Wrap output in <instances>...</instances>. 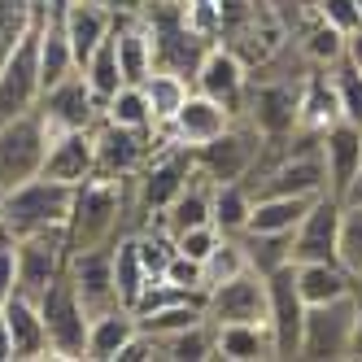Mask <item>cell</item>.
Here are the masks:
<instances>
[{"mask_svg": "<svg viewBox=\"0 0 362 362\" xmlns=\"http://www.w3.org/2000/svg\"><path fill=\"white\" fill-rule=\"evenodd\" d=\"M74 184H62V179H48V175H35L27 184H18L13 192L0 197V227L9 236H31V231H53V227H66L70 223V210H74Z\"/></svg>", "mask_w": 362, "mask_h": 362, "instance_id": "obj_1", "label": "cell"}, {"mask_svg": "<svg viewBox=\"0 0 362 362\" xmlns=\"http://www.w3.org/2000/svg\"><path fill=\"white\" fill-rule=\"evenodd\" d=\"M48 144H53V127L44 122L40 110H27L9 122H0V197L44 170Z\"/></svg>", "mask_w": 362, "mask_h": 362, "instance_id": "obj_2", "label": "cell"}, {"mask_svg": "<svg viewBox=\"0 0 362 362\" xmlns=\"http://www.w3.org/2000/svg\"><path fill=\"white\" fill-rule=\"evenodd\" d=\"M40 315H44V332H48V354L53 358H88L92 319H88L79 288L70 279V267L48 284V293L40 297Z\"/></svg>", "mask_w": 362, "mask_h": 362, "instance_id": "obj_3", "label": "cell"}, {"mask_svg": "<svg viewBox=\"0 0 362 362\" xmlns=\"http://www.w3.org/2000/svg\"><path fill=\"white\" fill-rule=\"evenodd\" d=\"M262 144H267V136L257 132L249 118H231V127L223 136H214L210 144L192 148L197 153V170H205L214 184H240V179L257 166Z\"/></svg>", "mask_w": 362, "mask_h": 362, "instance_id": "obj_4", "label": "cell"}, {"mask_svg": "<svg viewBox=\"0 0 362 362\" xmlns=\"http://www.w3.org/2000/svg\"><path fill=\"white\" fill-rule=\"evenodd\" d=\"M301 83L297 79H249L240 118H249L267 140L293 136L301 127Z\"/></svg>", "mask_w": 362, "mask_h": 362, "instance_id": "obj_5", "label": "cell"}, {"mask_svg": "<svg viewBox=\"0 0 362 362\" xmlns=\"http://www.w3.org/2000/svg\"><path fill=\"white\" fill-rule=\"evenodd\" d=\"M354 323H358V297L354 293L336 297V301L305 305V327H301V354L297 358H349Z\"/></svg>", "mask_w": 362, "mask_h": 362, "instance_id": "obj_6", "label": "cell"}, {"mask_svg": "<svg viewBox=\"0 0 362 362\" xmlns=\"http://www.w3.org/2000/svg\"><path fill=\"white\" fill-rule=\"evenodd\" d=\"M40 92H44V83H40V13H35L27 35L9 53V62L0 66V122L35 110Z\"/></svg>", "mask_w": 362, "mask_h": 362, "instance_id": "obj_7", "label": "cell"}, {"mask_svg": "<svg viewBox=\"0 0 362 362\" xmlns=\"http://www.w3.org/2000/svg\"><path fill=\"white\" fill-rule=\"evenodd\" d=\"M18 293L40 301L48 293L66 267H70V249H66V227L53 231H31V236H18Z\"/></svg>", "mask_w": 362, "mask_h": 362, "instance_id": "obj_8", "label": "cell"}, {"mask_svg": "<svg viewBox=\"0 0 362 362\" xmlns=\"http://www.w3.org/2000/svg\"><path fill=\"white\" fill-rule=\"evenodd\" d=\"M197 170V153L188 144H175L170 153H153L144 170L136 175V218L144 214H162L166 205L179 197V188L188 184V175Z\"/></svg>", "mask_w": 362, "mask_h": 362, "instance_id": "obj_9", "label": "cell"}, {"mask_svg": "<svg viewBox=\"0 0 362 362\" xmlns=\"http://www.w3.org/2000/svg\"><path fill=\"white\" fill-rule=\"evenodd\" d=\"M267 297H271L267 327H271V341H275V358H297L301 354V327H305V297L297 288V262L267 275Z\"/></svg>", "mask_w": 362, "mask_h": 362, "instance_id": "obj_10", "label": "cell"}, {"mask_svg": "<svg viewBox=\"0 0 362 362\" xmlns=\"http://www.w3.org/2000/svg\"><path fill=\"white\" fill-rule=\"evenodd\" d=\"M271 315V297H267V279L257 271H240L223 284H214L205 297V319L214 327L223 323H267Z\"/></svg>", "mask_w": 362, "mask_h": 362, "instance_id": "obj_11", "label": "cell"}, {"mask_svg": "<svg viewBox=\"0 0 362 362\" xmlns=\"http://www.w3.org/2000/svg\"><path fill=\"white\" fill-rule=\"evenodd\" d=\"M153 132H158V127H153ZM153 132H140V127H118L110 118H100L92 127V140H96V175H105V179L140 175L144 162L153 158Z\"/></svg>", "mask_w": 362, "mask_h": 362, "instance_id": "obj_12", "label": "cell"}, {"mask_svg": "<svg viewBox=\"0 0 362 362\" xmlns=\"http://www.w3.org/2000/svg\"><path fill=\"white\" fill-rule=\"evenodd\" d=\"M35 110L44 114L48 127H53V136L57 132H83V127L100 122V105H96V96H92V88L83 79V70H74V74H66L62 83L44 88Z\"/></svg>", "mask_w": 362, "mask_h": 362, "instance_id": "obj_13", "label": "cell"}, {"mask_svg": "<svg viewBox=\"0 0 362 362\" xmlns=\"http://www.w3.org/2000/svg\"><path fill=\"white\" fill-rule=\"evenodd\" d=\"M70 279H74V288H79V301L88 310V319L122 305L118 288H114V245H96V249H83V253H70Z\"/></svg>", "mask_w": 362, "mask_h": 362, "instance_id": "obj_14", "label": "cell"}, {"mask_svg": "<svg viewBox=\"0 0 362 362\" xmlns=\"http://www.w3.org/2000/svg\"><path fill=\"white\" fill-rule=\"evenodd\" d=\"M192 88H197L201 96L218 100L223 110H231V118H240V110H245V88H249V66L231 53V48L214 44L210 53H205V62H201V70H197Z\"/></svg>", "mask_w": 362, "mask_h": 362, "instance_id": "obj_15", "label": "cell"}, {"mask_svg": "<svg viewBox=\"0 0 362 362\" xmlns=\"http://www.w3.org/2000/svg\"><path fill=\"white\" fill-rule=\"evenodd\" d=\"M336 231H341V201L323 192L293 231V262H341L336 257Z\"/></svg>", "mask_w": 362, "mask_h": 362, "instance_id": "obj_16", "label": "cell"}, {"mask_svg": "<svg viewBox=\"0 0 362 362\" xmlns=\"http://www.w3.org/2000/svg\"><path fill=\"white\" fill-rule=\"evenodd\" d=\"M231 127V110H223L218 100L210 96H201L197 88L188 92V100L175 110V118L166 122V136L175 144H188V148H201V144H210L214 136H223Z\"/></svg>", "mask_w": 362, "mask_h": 362, "instance_id": "obj_17", "label": "cell"}, {"mask_svg": "<svg viewBox=\"0 0 362 362\" xmlns=\"http://www.w3.org/2000/svg\"><path fill=\"white\" fill-rule=\"evenodd\" d=\"M323 166H327V192L341 201L345 188L354 184V175L362 170V127L336 118L323 127Z\"/></svg>", "mask_w": 362, "mask_h": 362, "instance_id": "obj_18", "label": "cell"}, {"mask_svg": "<svg viewBox=\"0 0 362 362\" xmlns=\"http://www.w3.org/2000/svg\"><path fill=\"white\" fill-rule=\"evenodd\" d=\"M48 179H62V184H88L96 175V140H92V127L83 132H57L53 144H48V158H44V170Z\"/></svg>", "mask_w": 362, "mask_h": 362, "instance_id": "obj_19", "label": "cell"}, {"mask_svg": "<svg viewBox=\"0 0 362 362\" xmlns=\"http://www.w3.org/2000/svg\"><path fill=\"white\" fill-rule=\"evenodd\" d=\"M66 35L74 48V62H88L100 40L114 35V9L105 0H66Z\"/></svg>", "mask_w": 362, "mask_h": 362, "instance_id": "obj_20", "label": "cell"}, {"mask_svg": "<svg viewBox=\"0 0 362 362\" xmlns=\"http://www.w3.org/2000/svg\"><path fill=\"white\" fill-rule=\"evenodd\" d=\"M9 323V341H13V358H44L48 354V332H44V315H40V301L13 293L9 305L0 310Z\"/></svg>", "mask_w": 362, "mask_h": 362, "instance_id": "obj_21", "label": "cell"}, {"mask_svg": "<svg viewBox=\"0 0 362 362\" xmlns=\"http://www.w3.org/2000/svg\"><path fill=\"white\" fill-rule=\"evenodd\" d=\"M214 358H231V362L275 358L271 327L267 323H223V327H214Z\"/></svg>", "mask_w": 362, "mask_h": 362, "instance_id": "obj_22", "label": "cell"}, {"mask_svg": "<svg viewBox=\"0 0 362 362\" xmlns=\"http://www.w3.org/2000/svg\"><path fill=\"white\" fill-rule=\"evenodd\" d=\"M236 245L245 249V262L257 275H275L293 262V231H236Z\"/></svg>", "mask_w": 362, "mask_h": 362, "instance_id": "obj_23", "label": "cell"}, {"mask_svg": "<svg viewBox=\"0 0 362 362\" xmlns=\"http://www.w3.org/2000/svg\"><path fill=\"white\" fill-rule=\"evenodd\" d=\"M136 332H140L136 310H127V305H114L105 315H96L92 332H88V358H118L122 345L132 341Z\"/></svg>", "mask_w": 362, "mask_h": 362, "instance_id": "obj_24", "label": "cell"}, {"mask_svg": "<svg viewBox=\"0 0 362 362\" xmlns=\"http://www.w3.org/2000/svg\"><path fill=\"white\" fill-rule=\"evenodd\" d=\"M297 288L305 305H319V301H336L354 293V275L341 262H297Z\"/></svg>", "mask_w": 362, "mask_h": 362, "instance_id": "obj_25", "label": "cell"}, {"mask_svg": "<svg viewBox=\"0 0 362 362\" xmlns=\"http://www.w3.org/2000/svg\"><path fill=\"white\" fill-rule=\"evenodd\" d=\"M319 197H323V192H319ZM319 197H257L245 231H297V223L305 218V210H310Z\"/></svg>", "mask_w": 362, "mask_h": 362, "instance_id": "obj_26", "label": "cell"}, {"mask_svg": "<svg viewBox=\"0 0 362 362\" xmlns=\"http://www.w3.org/2000/svg\"><path fill=\"white\" fill-rule=\"evenodd\" d=\"M148 284V271H144V257H140V240L136 231H127V236L114 240V288H118V301L132 310L136 297L144 293Z\"/></svg>", "mask_w": 362, "mask_h": 362, "instance_id": "obj_27", "label": "cell"}, {"mask_svg": "<svg viewBox=\"0 0 362 362\" xmlns=\"http://www.w3.org/2000/svg\"><path fill=\"white\" fill-rule=\"evenodd\" d=\"M79 70H83V79H88V88H92V96H96V105L105 110L110 100L118 96V88H122V70H118V44H114V35L100 40L96 53H92Z\"/></svg>", "mask_w": 362, "mask_h": 362, "instance_id": "obj_28", "label": "cell"}, {"mask_svg": "<svg viewBox=\"0 0 362 362\" xmlns=\"http://www.w3.org/2000/svg\"><path fill=\"white\" fill-rule=\"evenodd\" d=\"M144 336H153V341H166V336L175 332H184L192 323H205V301H170L162 310H153V315H140L136 319ZM162 354V349H158Z\"/></svg>", "mask_w": 362, "mask_h": 362, "instance_id": "obj_29", "label": "cell"}, {"mask_svg": "<svg viewBox=\"0 0 362 362\" xmlns=\"http://www.w3.org/2000/svg\"><path fill=\"white\" fill-rule=\"evenodd\" d=\"M249 214H253V192L245 184H214V227L223 236L245 231Z\"/></svg>", "mask_w": 362, "mask_h": 362, "instance_id": "obj_30", "label": "cell"}, {"mask_svg": "<svg viewBox=\"0 0 362 362\" xmlns=\"http://www.w3.org/2000/svg\"><path fill=\"white\" fill-rule=\"evenodd\" d=\"M192 83L188 79H179V74H166V70H153L148 79H144V96H148V105H153V118H158V127H166L175 118V110L188 100Z\"/></svg>", "mask_w": 362, "mask_h": 362, "instance_id": "obj_31", "label": "cell"}, {"mask_svg": "<svg viewBox=\"0 0 362 362\" xmlns=\"http://www.w3.org/2000/svg\"><path fill=\"white\" fill-rule=\"evenodd\" d=\"M158 349H162V358H170V362H201V358H214V327H210V319H205V323H192V327H184V332L166 336V341H158Z\"/></svg>", "mask_w": 362, "mask_h": 362, "instance_id": "obj_32", "label": "cell"}, {"mask_svg": "<svg viewBox=\"0 0 362 362\" xmlns=\"http://www.w3.org/2000/svg\"><path fill=\"white\" fill-rule=\"evenodd\" d=\"M100 118H110V122H118V127H140V132H153V127H158L144 88H132V83L118 88V96L110 100L105 110H100Z\"/></svg>", "mask_w": 362, "mask_h": 362, "instance_id": "obj_33", "label": "cell"}, {"mask_svg": "<svg viewBox=\"0 0 362 362\" xmlns=\"http://www.w3.org/2000/svg\"><path fill=\"white\" fill-rule=\"evenodd\" d=\"M332 92H336V110H341V118L362 127V70L354 62L341 57L332 66Z\"/></svg>", "mask_w": 362, "mask_h": 362, "instance_id": "obj_34", "label": "cell"}, {"mask_svg": "<svg viewBox=\"0 0 362 362\" xmlns=\"http://www.w3.org/2000/svg\"><path fill=\"white\" fill-rule=\"evenodd\" d=\"M336 257L358 279L362 275V205H341V231H336Z\"/></svg>", "mask_w": 362, "mask_h": 362, "instance_id": "obj_35", "label": "cell"}, {"mask_svg": "<svg viewBox=\"0 0 362 362\" xmlns=\"http://www.w3.org/2000/svg\"><path fill=\"white\" fill-rule=\"evenodd\" d=\"M240 271H249V262H245V249L236 245V236H223V240L214 245V253L201 262L205 293H210L214 284H223V279H231V275H240Z\"/></svg>", "mask_w": 362, "mask_h": 362, "instance_id": "obj_36", "label": "cell"}, {"mask_svg": "<svg viewBox=\"0 0 362 362\" xmlns=\"http://www.w3.org/2000/svg\"><path fill=\"white\" fill-rule=\"evenodd\" d=\"M223 240V231L214 227V223H205V227H188V231H179L175 236V249L179 253H188V257H197V262H205V257L214 253V245Z\"/></svg>", "mask_w": 362, "mask_h": 362, "instance_id": "obj_37", "label": "cell"}, {"mask_svg": "<svg viewBox=\"0 0 362 362\" xmlns=\"http://www.w3.org/2000/svg\"><path fill=\"white\" fill-rule=\"evenodd\" d=\"M315 9H319V18L327 22V27H336L341 35L362 27V5H358V0H319Z\"/></svg>", "mask_w": 362, "mask_h": 362, "instance_id": "obj_38", "label": "cell"}, {"mask_svg": "<svg viewBox=\"0 0 362 362\" xmlns=\"http://www.w3.org/2000/svg\"><path fill=\"white\" fill-rule=\"evenodd\" d=\"M162 279H170L175 288H188V293H205V279H201V262H197V257H188V253H179V249H175V257L166 262Z\"/></svg>", "mask_w": 362, "mask_h": 362, "instance_id": "obj_39", "label": "cell"}, {"mask_svg": "<svg viewBox=\"0 0 362 362\" xmlns=\"http://www.w3.org/2000/svg\"><path fill=\"white\" fill-rule=\"evenodd\" d=\"M18 293V245L5 227H0V310L9 305V297Z\"/></svg>", "mask_w": 362, "mask_h": 362, "instance_id": "obj_40", "label": "cell"}, {"mask_svg": "<svg viewBox=\"0 0 362 362\" xmlns=\"http://www.w3.org/2000/svg\"><path fill=\"white\" fill-rule=\"evenodd\" d=\"M354 297H358V323H354V345H349V358H362V284L354 279Z\"/></svg>", "mask_w": 362, "mask_h": 362, "instance_id": "obj_41", "label": "cell"}, {"mask_svg": "<svg viewBox=\"0 0 362 362\" xmlns=\"http://www.w3.org/2000/svg\"><path fill=\"white\" fill-rule=\"evenodd\" d=\"M345 62H354V66L362 70V27L345 35Z\"/></svg>", "mask_w": 362, "mask_h": 362, "instance_id": "obj_42", "label": "cell"}, {"mask_svg": "<svg viewBox=\"0 0 362 362\" xmlns=\"http://www.w3.org/2000/svg\"><path fill=\"white\" fill-rule=\"evenodd\" d=\"M341 205H362V170L354 175V184L345 188V197H341Z\"/></svg>", "mask_w": 362, "mask_h": 362, "instance_id": "obj_43", "label": "cell"}, {"mask_svg": "<svg viewBox=\"0 0 362 362\" xmlns=\"http://www.w3.org/2000/svg\"><path fill=\"white\" fill-rule=\"evenodd\" d=\"M105 5H110L114 13H140V9H144V0H105Z\"/></svg>", "mask_w": 362, "mask_h": 362, "instance_id": "obj_44", "label": "cell"}, {"mask_svg": "<svg viewBox=\"0 0 362 362\" xmlns=\"http://www.w3.org/2000/svg\"><path fill=\"white\" fill-rule=\"evenodd\" d=\"M0 358H13V341H9V323L0 315Z\"/></svg>", "mask_w": 362, "mask_h": 362, "instance_id": "obj_45", "label": "cell"}, {"mask_svg": "<svg viewBox=\"0 0 362 362\" xmlns=\"http://www.w3.org/2000/svg\"><path fill=\"white\" fill-rule=\"evenodd\" d=\"M297 5H305V9H315V5H319V0H297Z\"/></svg>", "mask_w": 362, "mask_h": 362, "instance_id": "obj_46", "label": "cell"}, {"mask_svg": "<svg viewBox=\"0 0 362 362\" xmlns=\"http://www.w3.org/2000/svg\"><path fill=\"white\" fill-rule=\"evenodd\" d=\"M358 284H362V275H358Z\"/></svg>", "mask_w": 362, "mask_h": 362, "instance_id": "obj_47", "label": "cell"}, {"mask_svg": "<svg viewBox=\"0 0 362 362\" xmlns=\"http://www.w3.org/2000/svg\"><path fill=\"white\" fill-rule=\"evenodd\" d=\"M271 5H275V0H271Z\"/></svg>", "mask_w": 362, "mask_h": 362, "instance_id": "obj_48", "label": "cell"}]
</instances>
